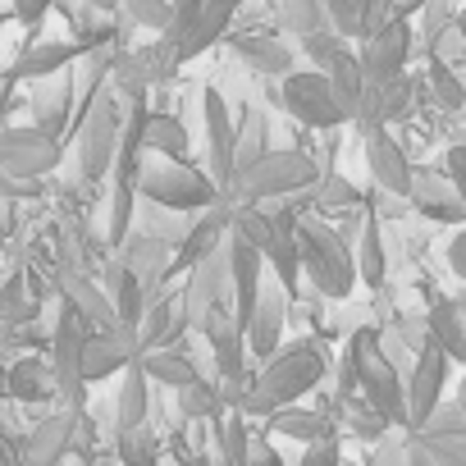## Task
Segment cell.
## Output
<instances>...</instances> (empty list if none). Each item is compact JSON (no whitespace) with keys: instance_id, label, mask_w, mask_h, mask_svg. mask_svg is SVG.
<instances>
[{"instance_id":"41","label":"cell","mask_w":466,"mask_h":466,"mask_svg":"<svg viewBox=\"0 0 466 466\" xmlns=\"http://www.w3.org/2000/svg\"><path fill=\"white\" fill-rule=\"evenodd\" d=\"M266 151H270V115L261 106H248L238 119V169L261 160Z\"/></svg>"},{"instance_id":"9","label":"cell","mask_w":466,"mask_h":466,"mask_svg":"<svg viewBox=\"0 0 466 466\" xmlns=\"http://www.w3.org/2000/svg\"><path fill=\"white\" fill-rule=\"evenodd\" d=\"M201 119H206V165H210L206 174L215 178L219 192H228L233 174H238V124H233L228 101L215 87H206L201 96Z\"/></svg>"},{"instance_id":"37","label":"cell","mask_w":466,"mask_h":466,"mask_svg":"<svg viewBox=\"0 0 466 466\" xmlns=\"http://www.w3.org/2000/svg\"><path fill=\"white\" fill-rule=\"evenodd\" d=\"M133 215H137V183L110 178V228H106L110 248H124V238L133 233Z\"/></svg>"},{"instance_id":"4","label":"cell","mask_w":466,"mask_h":466,"mask_svg":"<svg viewBox=\"0 0 466 466\" xmlns=\"http://www.w3.org/2000/svg\"><path fill=\"white\" fill-rule=\"evenodd\" d=\"M298 257H302V275L311 279L316 293L348 298L357 289V257L348 252L343 233L329 228L325 219L298 215Z\"/></svg>"},{"instance_id":"58","label":"cell","mask_w":466,"mask_h":466,"mask_svg":"<svg viewBox=\"0 0 466 466\" xmlns=\"http://www.w3.org/2000/svg\"><path fill=\"white\" fill-rule=\"evenodd\" d=\"M393 5H398V0H370V33L393 19ZM370 33H366V37H370Z\"/></svg>"},{"instance_id":"61","label":"cell","mask_w":466,"mask_h":466,"mask_svg":"<svg viewBox=\"0 0 466 466\" xmlns=\"http://www.w3.org/2000/svg\"><path fill=\"white\" fill-rule=\"evenodd\" d=\"M452 402H457V407L466 411V375H461V384H457V398H452Z\"/></svg>"},{"instance_id":"56","label":"cell","mask_w":466,"mask_h":466,"mask_svg":"<svg viewBox=\"0 0 466 466\" xmlns=\"http://www.w3.org/2000/svg\"><path fill=\"white\" fill-rule=\"evenodd\" d=\"M448 266H452L457 279H466V228L452 233V243H448Z\"/></svg>"},{"instance_id":"50","label":"cell","mask_w":466,"mask_h":466,"mask_svg":"<svg viewBox=\"0 0 466 466\" xmlns=\"http://www.w3.org/2000/svg\"><path fill=\"white\" fill-rule=\"evenodd\" d=\"M366 466H411V448H407V439L384 434V439L375 443V452H370Z\"/></svg>"},{"instance_id":"5","label":"cell","mask_w":466,"mask_h":466,"mask_svg":"<svg viewBox=\"0 0 466 466\" xmlns=\"http://www.w3.org/2000/svg\"><path fill=\"white\" fill-rule=\"evenodd\" d=\"M238 10L243 0H169V24L160 28L156 42L174 56V65H187L228 33Z\"/></svg>"},{"instance_id":"59","label":"cell","mask_w":466,"mask_h":466,"mask_svg":"<svg viewBox=\"0 0 466 466\" xmlns=\"http://www.w3.org/2000/svg\"><path fill=\"white\" fill-rule=\"evenodd\" d=\"M83 5H92L96 15H115V10L124 5V0H83Z\"/></svg>"},{"instance_id":"19","label":"cell","mask_w":466,"mask_h":466,"mask_svg":"<svg viewBox=\"0 0 466 466\" xmlns=\"http://www.w3.org/2000/svg\"><path fill=\"white\" fill-rule=\"evenodd\" d=\"M228 224H233V201L228 197H219L215 206L197 210L192 224H187V233H183V243L174 248V270H183V266L192 270L201 257H210L228 238Z\"/></svg>"},{"instance_id":"51","label":"cell","mask_w":466,"mask_h":466,"mask_svg":"<svg viewBox=\"0 0 466 466\" xmlns=\"http://www.w3.org/2000/svg\"><path fill=\"white\" fill-rule=\"evenodd\" d=\"M19 320H28V302H24L19 279H10L5 284V298H0V325H19Z\"/></svg>"},{"instance_id":"62","label":"cell","mask_w":466,"mask_h":466,"mask_svg":"<svg viewBox=\"0 0 466 466\" xmlns=\"http://www.w3.org/2000/svg\"><path fill=\"white\" fill-rule=\"evenodd\" d=\"M407 448H411V443H407ZM411 466H430V461H425V457H420V452L411 448Z\"/></svg>"},{"instance_id":"35","label":"cell","mask_w":466,"mask_h":466,"mask_svg":"<svg viewBox=\"0 0 466 466\" xmlns=\"http://www.w3.org/2000/svg\"><path fill=\"white\" fill-rule=\"evenodd\" d=\"M147 370L133 361L128 370H124V389H119V407H115V425L119 430H137V425H147V407H151V393H147Z\"/></svg>"},{"instance_id":"55","label":"cell","mask_w":466,"mask_h":466,"mask_svg":"<svg viewBox=\"0 0 466 466\" xmlns=\"http://www.w3.org/2000/svg\"><path fill=\"white\" fill-rule=\"evenodd\" d=\"M56 5V0H15V15H19V24H28V28H42V19H46V10Z\"/></svg>"},{"instance_id":"16","label":"cell","mask_w":466,"mask_h":466,"mask_svg":"<svg viewBox=\"0 0 466 466\" xmlns=\"http://www.w3.org/2000/svg\"><path fill=\"white\" fill-rule=\"evenodd\" d=\"M443 384H448V357L443 348L425 343L407 375V430H420L430 420V411L443 402Z\"/></svg>"},{"instance_id":"7","label":"cell","mask_w":466,"mask_h":466,"mask_svg":"<svg viewBox=\"0 0 466 466\" xmlns=\"http://www.w3.org/2000/svg\"><path fill=\"white\" fill-rule=\"evenodd\" d=\"M119 133H124V110H119V92L101 87L78 124V165L83 178H106L115 169L119 156Z\"/></svg>"},{"instance_id":"17","label":"cell","mask_w":466,"mask_h":466,"mask_svg":"<svg viewBox=\"0 0 466 466\" xmlns=\"http://www.w3.org/2000/svg\"><path fill=\"white\" fill-rule=\"evenodd\" d=\"M219 302H228V252H224V248H215L210 257H201V261L192 266V279H187V289H183V316H187V325L201 329V320H206Z\"/></svg>"},{"instance_id":"27","label":"cell","mask_w":466,"mask_h":466,"mask_svg":"<svg viewBox=\"0 0 466 466\" xmlns=\"http://www.w3.org/2000/svg\"><path fill=\"white\" fill-rule=\"evenodd\" d=\"M74 443V416L60 411V416H46L28 439H24V466H60L65 452Z\"/></svg>"},{"instance_id":"26","label":"cell","mask_w":466,"mask_h":466,"mask_svg":"<svg viewBox=\"0 0 466 466\" xmlns=\"http://www.w3.org/2000/svg\"><path fill=\"white\" fill-rule=\"evenodd\" d=\"M83 51H87L83 42H33V46L19 51L10 78H15V83H24V78H56V74H60L65 65H74Z\"/></svg>"},{"instance_id":"2","label":"cell","mask_w":466,"mask_h":466,"mask_svg":"<svg viewBox=\"0 0 466 466\" xmlns=\"http://www.w3.org/2000/svg\"><path fill=\"white\" fill-rule=\"evenodd\" d=\"M343 393H361L375 416L389 425H407V384L380 348V329H357L343 357Z\"/></svg>"},{"instance_id":"42","label":"cell","mask_w":466,"mask_h":466,"mask_svg":"<svg viewBox=\"0 0 466 466\" xmlns=\"http://www.w3.org/2000/svg\"><path fill=\"white\" fill-rule=\"evenodd\" d=\"M430 466H466V434H407Z\"/></svg>"},{"instance_id":"20","label":"cell","mask_w":466,"mask_h":466,"mask_svg":"<svg viewBox=\"0 0 466 466\" xmlns=\"http://www.w3.org/2000/svg\"><path fill=\"white\" fill-rule=\"evenodd\" d=\"M284 320H289V298H284V284H261L257 293V311L248 320V357L257 361H270L279 352V339H284Z\"/></svg>"},{"instance_id":"43","label":"cell","mask_w":466,"mask_h":466,"mask_svg":"<svg viewBox=\"0 0 466 466\" xmlns=\"http://www.w3.org/2000/svg\"><path fill=\"white\" fill-rule=\"evenodd\" d=\"M224 398H219V384L215 380H192L187 389H178V411L183 420H206V416H219Z\"/></svg>"},{"instance_id":"24","label":"cell","mask_w":466,"mask_h":466,"mask_svg":"<svg viewBox=\"0 0 466 466\" xmlns=\"http://www.w3.org/2000/svg\"><path fill=\"white\" fill-rule=\"evenodd\" d=\"M183 325H187L183 302H174L169 289H165L160 298L147 302V311H142V320H137V343H142V352H156V348L178 343V339H183Z\"/></svg>"},{"instance_id":"30","label":"cell","mask_w":466,"mask_h":466,"mask_svg":"<svg viewBox=\"0 0 466 466\" xmlns=\"http://www.w3.org/2000/svg\"><path fill=\"white\" fill-rule=\"evenodd\" d=\"M320 74L329 78V87L339 92V101H343V106H348V115L357 119V106H361V92H366V74H361L357 51H352V46H339V51L320 65Z\"/></svg>"},{"instance_id":"15","label":"cell","mask_w":466,"mask_h":466,"mask_svg":"<svg viewBox=\"0 0 466 466\" xmlns=\"http://www.w3.org/2000/svg\"><path fill=\"white\" fill-rule=\"evenodd\" d=\"M92 334H96V329L87 325V316H83L74 302H65V307H60V320H56V357H51V370H56V389L69 393V398L83 393L78 361H83V348H87Z\"/></svg>"},{"instance_id":"54","label":"cell","mask_w":466,"mask_h":466,"mask_svg":"<svg viewBox=\"0 0 466 466\" xmlns=\"http://www.w3.org/2000/svg\"><path fill=\"white\" fill-rule=\"evenodd\" d=\"M443 174L452 178V187H457V197H461V206H466V147H452V151H448Z\"/></svg>"},{"instance_id":"39","label":"cell","mask_w":466,"mask_h":466,"mask_svg":"<svg viewBox=\"0 0 466 466\" xmlns=\"http://www.w3.org/2000/svg\"><path fill=\"white\" fill-rule=\"evenodd\" d=\"M192 215H197V210H165V206H151V201H147L137 233H147V238H156V243H165V248H178L183 233H187V224H192Z\"/></svg>"},{"instance_id":"12","label":"cell","mask_w":466,"mask_h":466,"mask_svg":"<svg viewBox=\"0 0 466 466\" xmlns=\"http://www.w3.org/2000/svg\"><path fill=\"white\" fill-rule=\"evenodd\" d=\"M224 252H228V302H233V320L248 329L252 311H257V293L266 284V257L238 238V233H228L224 238Z\"/></svg>"},{"instance_id":"1","label":"cell","mask_w":466,"mask_h":466,"mask_svg":"<svg viewBox=\"0 0 466 466\" xmlns=\"http://www.w3.org/2000/svg\"><path fill=\"white\" fill-rule=\"evenodd\" d=\"M325 375V352L311 343V339H298L289 348H279L270 361H261V370L252 375L248 384V398H243V416H275L284 407H293L302 393H311Z\"/></svg>"},{"instance_id":"48","label":"cell","mask_w":466,"mask_h":466,"mask_svg":"<svg viewBox=\"0 0 466 466\" xmlns=\"http://www.w3.org/2000/svg\"><path fill=\"white\" fill-rule=\"evenodd\" d=\"M430 87H434L439 106H448V110H457V106L466 101V87H461V78H457V74H452V65H443L439 56H434V65H430Z\"/></svg>"},{"instance_id":"13","label":"cell","mask_w":466,"mask_h":466,"mask_svg":"<svg viewBox=\"0 0 466 466\" xmlns=\"http://www.w3.org/2000/svg\"><path fill=\"white\" fill-rule=\"evenodd\" d=\"M142 357V343H137V329L128 325H115V329H96L83 348V361H78V380L83 384H96V380H110V375H124L133 361Z\"/></svg>"},{"instance_id":"44","label":"cell","mask_w":466,"mask_h":466,"mask_svg":"<svg viewBox=\"0 0 466 466\" xmlns=\"http://www.w3.org/2000/svg\"><path fill=\"white\" fill-rule=\"evenodd\" d=\"M252 439H248V416L243 411H228L219 420V466H243Z\"/></svg>"},{"instance_id":"36","label":"cell","mask_w":466,"mask_h":466,"mask_svg":"<svg viewBox=\"0 0 466 466\" xmlns=\"http://www.w3.org/2000/svg\"><path fill=\"white\" fill-rule=\"evenodd\" d=\"M384 270H389V257H384V238H380V219L366 215L361 219V238H357V279L366 289H380Z\"/></svg>"},{"instance_id":"53","label":"cell","mask_w":466,"mask_h":466,"mask_svg":"<svg viewBox=\"0 0 466 466\" xmlns=\"http://www.w3.org/2000/svg\"><path fill=\"white\" fill-rule=\"evenodd\" d=\"M298 466H343V461H339V443H334V439L307 443V452H302V461H298Z\"/></svg>"},{"instance_id":"32","label":"cell","mask_w":466,"mask_h":466,"mask_svg":"<svg viewBox=\"0 0 466 466\" xmlns=\"http://www.w3.org/2000/svg\"><path fill=\"white\" fill-rule=\"evenodd\" d=\"M65 302H74V307L87 316L92 329H115V307H110V293H106L101 284L74 275V279H65Z\"/></svg>"},{"instance_id":"49","label":"cell","mask_w":466,"mask_h":466,"mask_svg":"<svg viewBox=\"0 0 466 466\" xmlns=\"http://www.w3.org/2000/svg\"><path fill=\"white\" fill-rule=\"evenodd\" d=\"M124 15H128V24H137V28H165L169 24V0H124L119 5Z\"/></svg>"},{"instance_id":"47","label":"cell","mask_w":466,"mask_h":466,"mask_svg":"<svg viewBox=\"0 0 466 466\" xmlns=\"http://www.w3.org/2000/svg\"><path fill=\"white\" fill-rule=\"evenodd\" d=\"M311 192H316V206H320V210H343V206H357V201H361L357 187H352L348 178H339V174H320V183H316Z\"/></svg>"},{"instance_id":"63","label":"cell","mask_w":466,"mask_h":466,"mask_svg":"<svg viewBox=\"0 0 466 466\" xmlns=\"http://www.w3.org/2000/svg\"><path fill=\"white\" fill-rule=\"evenodd\" d=\"M0 398H5V370H0Z\"/></svg>"},{"instance_id":"22","label":"cell","mask_w":466,"mask_h":466,"mask_svg":"<svg viewBox=\"0 0 466 466\" xmlns=\"http://www.w3.org/2000/svg\"><path fill=\"white\" fill-rule=\"evenodd\" d=\"M361 137H366V169H370L375 187L389 192V197H407L411 192V160H407V151L384 128H366Z\"/></svg>"},{"instance_id":"31","label":"cell","mask_w":466,"mask_h":466,"mask_svg":"<svg viewBox=\"0 0 466 466\" xmlns=\"http://www.w3.org/2000/svg\"><path fill=\"white\" fill-rule=\"evenodd\" d=\"M142 147H147V156L187 160L192 137H187V124H183V119H174V115H147V124H142Z\"/></svg>"},{"instance_id":"38","label":"cell","mask_w":466,"mask_h":466,"mask_svg":"<svg viewBox=\"0 0 466 466\" xmlns=\"http://www.w3.org/2000/svg\"><path fill=\"white\" fill-rule=\"evenodd\" d=\"M270 430L284 434V439H302V443H320V439H334V425L316 411H298V407H284L270 416Z\"/></svg>"},{"instance_id":"3","label":"cell","mask_w":466,"mask_h":466,"mask_svg":"<svg viewBox=\"0 0 466 466\" xmlns=\"http://www.w3.org/2000/svg\"><path fill=\"white\" fill-rule=\"evenodd\" d=\"M320 183V165L307 151H266L261 160L243 165L228 183L233 206H261V201H293Z\"/></svg>"},{"instance_id":"29","label":"cell","mask_w":466,"mask_h":466,"mask_svg":"<svg viewBox=\"0 0 466 466\" xmlns=\"http://www.w3.org/2000/svg\"><path fill=\"white\" fill-rule=\"evenodd\" d=\"M233 56H238L248 69L266 74V78H289L293 74V46H284L275 37H257V33L233 37Z\"/></svg>"},{"instance_id":"10","label":"cell","mask_w":466,"mask_h":466,"mask_svg":"<svg viewBox=\"0 0 466 466\" xmlns=\"http://www.w3.org/2000/svg\"><path fill=\"white\" fill-rule=\"evenodd\" d=\"M56 165H60V142H56V133H46V128H37V124L0 128V169L42 183V174H51Z\"/></svg>"},{"instance_id":"57","label":"cell","mask_w":466,"mask_h":466,"mask_svg":"<svg viewBox=\"0 0 466 466\" xmlns=\"http://www.w3.org/2000/svg\"><path fill=\"white\" fill-rule=\"evenodd\" d=\"M243 466H284V457H279V452H275L270 443H261V439H257V443L248 448V457H243Z\"/></svg>"},{"instance_id":"8","label":"cell","mask_w":466,"mask_h":466,"mask_svg":"<svg viewBox=\"0 0 466 466\" xmlns=\"http://www.w3.org/2000/svg\"><path fill=\"white\" fill-rule=\"evenodd\" d=\"M279 106L307 128H339L352 119L320 69H293L289 78H279Z\"/></svg>"},{"instance_id":"14","label":"cell","mask_w":466,"mask_h":466,"mask_svg":"<svg viewBox=\"0 0 466 466\" xmlns=\"http://www.w3.org/2000/svg\"><path fill=\"white\" fill-rule=\"evenodd\" d=\"M201 334L210 343V361H215V380H248V334L233 320V302H219L206 320Z\"/></svg>"},{"instance_id":"33","label":"cell","mask_w":466,"mask_h":466,"mask_svg":"<svg viewBox=\"0 0 466 466\" xmlns=\"http://www.w3.org/2000/svg\"><path fill=\"white\" fill-rule=\"evenodd\" d=\"M51 370L37 361V357H19L10 370H5V393L19 398V402H46L56 389H51Z\"/></svg>"},{"instance_id":"45","label":"cell","mask_w":466,"mask_h":466,"mask_svg":"<svg viewBox=\"0 0 466 466\" xmlns=\"http://www.w3.org/2000/svg\"><path fill=\"white\" fill-rule=\"evenodd\" d=\"M279 10H284V24L298 33V42H302V37H311V33H320V28H329L320 0H284Z\"/></svg>"},{"instance_id":"46","label":"cell","mask_w":466,"mask_h":466,"mask_svg":"<svg viewBox=\"0 0 466 466\" xmlns=\"http://www.w3.org/2000/svg\"><path fill=\"white\" fill-rule=\"evenodd\" d=\"M119 466H156V439L147 434V425L119 430Z\"/></svg>"},{"instance_id":"34","label":"cell","mask_w":466,"mask_h":466,"mask_svg":"<svg viewBox=\"0 0 466 466\" xmlns=\"http://www.w3.org/2000/svg\"><path fill=\"white\" fill-rule=\"evenodd\" d=\"M110 307H115V325H128V329H137V320H142V311H147V293H142V284L115 261L110 266Z\"/></svg>"},{"instance_id":"25","label":"cell","mask_w":466,"mask_h":466,"mask_svg":"<svg viewBox=\"0 0 466 466\" xmlns=\"http://www.w3.org/2000/svg\"><path fill=\"white\" fill-rule=\"evenodd\" d=\"M137 366L147 370V380H151V384H165V389H174V393H178V389H187L192 380H206L187 343H169V348L142 352V357H137Z\"/></svg>"},{"instance_id":"6","label":"cell","mask_w":466,"mask_h":466,"mask_svg":"<svg viewBox=\"0 0 466 466\" xmlns=\"http://www.w3.org/2000/svg\"><path fill=\"white\" fill-rule=\"evenodd\" d=\"M137 197H147L151 206H165V210H206V206H215L224 192H219L215 178H210L206 169H197L192 160L142 156Z\"/></svg>"},{"instance_id":"64","label":"cell","mask_w":466,"mask_h":466,"mask_svg":"<svg viewBox=\"0 0 466 466\" xmlns=\"http://www.w3.org/2000/svg\"><path fill=\"white\" fill-rule=\"evenodd\" d=\"M92 466H110V461H92Z\"/></svg>"},{"instance_id":"28","label":"cell","mask_w":466,"mask_h":466,"mask_svg":"<svg viewBox=\"0 0 466 466\" xmlns=\"http://www.w3.org/2000/svg\"><path fill=\"white\" fill-rule=\"evenodd\" d=\"M425 334L434 348H443L448 361H466V311L448 298H439L425 316Z\"/></svg>"},{"instance_id":"52","label":"cell","mask_w":466,"mask_h":466,"mask_svg":"<svg viewBox=\"0 0 466 466\" xmlns=\"http://www.w3.org/2000/svg\"><path fill=\"white\" fill-rule=\"evenodd\" d=\"M28 197H37L33 178H19L10 169H0V201H28Z\"/></svg>"},{"instance_id":"60","label":"cell","mask_w":466,"mask_h":466,"mask_svg":"<svg viewBox=\"0 0 466 466\" xmlns=\"http://www.w3.org/2000/svg\"><path fill=\"white\" fill-rule=\"evenodd\" d=\"M452 28H457V37H461V42H466V5H461V10H457V19H452Z\"/></svg>"},{"instance_id":"40","label":"cell","mask_w":466,"mask_h":466,"mask_svg":"<svg viewBox=\"0 0 466 466\" xmlns=\"http://www.w3.org/2000/svg\"><path fill=\"white\" fill-rule=\"evenodd\" d=\"M325 5V19H329V28L343 37V42H361L366 33H370V0H320Z\"/></svg>"},{"instance_id":"11","label":"cell","mask_w":466,"mask_h":466,"mask_svg":"<svg viewBox=\"0 0 466 466\" xmlns=\"http://www.w3.org/2000/svg\"><path fill=\"white\" fill-rule=\"evenodd\" d=\"M407 56H411V24H407L402 15H393V19H389V24H380L370 37H361V51H357L366 83L402 78Z\"/></svg>"},{"instance_id":"23","label":"cell","mask_w":466,"mask_h":466,"mask_svg":"<svg viewBox=\"0 0 466 466\" xmlns=\"http://www.w3.org/2000/svg\"><path fill=\"white\" fill-rule=\"evenodd\" d=\"M270 215V238L261 248L266 266H275L279 284L293 289L298 275H302V257H298V215L293 210H266Z\"/></svg>"},{"instance_id":"21","label":"cell","mask_w":466,"mask_h":466,"mask_svg":"<svg viewBox=\"0 0 466 466\" xmlns=\"http://www.w3.org/2000/svg\"><path fill=\"white\" fill-rule=\"evenodd\" d=\"M407 201L434 224H457V228L466 224V206H461V197H457V187L443 169H411Z\"/></svg>"},{"instance_id":"18","label":"cell","mask_w":466,"mask_h":466,"mask_svg":"<svg viewBox=\"0 0 466 466\" xmlns=\"http://www.w3.org/2000/svg\"><path fill=\"white\" fill-rule=\"evenodd\" d=\"M119 266L142 284V293H147V302H151V298H160V293L169 289V275H174V248L147 238V233H128Z\"/></svg>"}]
</instances>
